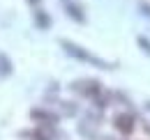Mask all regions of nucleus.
<instances>
[{"label":"nucleus","mask_w":150,"mask_h":140,"mask_svg":"<svg viewBox=\"0 0 150 140\" xmlns=\"http://www.w3.org/2000/svg\"><path fill=\"white\" fill-rule=\"evenodd\" d=\"M9 71H12V64H9V60L0 55V74H9Z\"/></svg>","instance_id":"6e6552de"},{"label":"nucleus","mask_w":150,"mask_h":140,"mask_svg":"<svg viewBox=\"0 0 150 140\" xmlns=\"http://www.w3.org/2000/svg\"><path fill=\"white\" fill-rule=\"evenodd\" d=\"M35 18H37V25H39V28H44V30H46V28L51 25V18L46 16V14L42 12V9H37V12H35Z\"/></svg>","instance_id":"0eeeda50"},{"label":"nucleus","mask_w":150,"mask_h":140,"mask_svg":"<svg viewBox=\"0 0 150 140\" xmlns=\"http://www.w3.org/2000/svg\"><path fill=\"white\" fill-rule=\"evenodd\" d=\"M30 117H33V122H37L39 126H56L58 124V115L51 113V110H46V108H33V110H30Z\"/></svg>","instance_id":"f03ea898"},{"label":"nucleus","mask_w":150,"mask_h":140,"mask_svg":"<svg viewBox=\"0 0 150 140\" xmlns=\"http://www.w3.org/2000/svg\"><path fill=\"white\" fill-rule=\"evenodd\" d=\"M139 44L143 46V51H146V53H150V41H148V39H143V37H139Z\"/></svg>","instance_id":"1a4fd4ad"},{"label":"nucleus","mask_w":150,"mask_h":140,"mask_svg":"<svg viewBox=\"0 0 150 140\" xmlns=\"http://www.w3.org/2000/svg\"><path fill=\"white\" fill-rule=\"evenodd\" d=\"M72 88L76 92H81V94H86V97H97L99 92H102V85L97 83V80H76Z\"/></svg>","instance_id":"7ed1b4c3"},{"label":"nucleus","mask_w":150,"mask_h":140,"mask_svg":"<svg viewBox=\"0 0 150 140\" xmlns=\"http://www.w3.org/2000/svg\"><path fill=\"white\" fill-rule=\"evenodd\" d=\"M60 5H62V9H65L69 16L74 18V21H79V23H83V21H86V16H83V9L76 5L74 0H62Z\"/></svg>","instance_id":"20e7f679"},{"label":"nucleus","mask_w":150,"mask_h":140,"mask_svg":"<svg viewBox=\"0 0 150 140\" xmlns=\"http://www.w3.org/2000/svg\"><path fill=\"white\" fill-rule=\"evenodd\" d=\"M21 138H30V140H51L46 126L44 129H30V131H21Z\"/></svg>","instance_id":"39448f33"},{"label":"nucleus","mask_w":150,"mask_h":140,"mask_svg":"<svg viewBox=\"0 0 150 140\" xmlns=\"http://www.w3.org/2000/svg\"><path fill=\"white\" fill-rule=\"evenodd\" d=\"M115 129L122 131V133H132V129H134L132 117L129 115H118V117H115Z\"/></svg>","instance_id":"423d86ee"},{"label":"nucleus","mask_w":150,"mask_h":140,"mask_svg":"<svg viewBox=\"0 0 150 140\" xmlns=\"http://www.w3.org/2000/svg\"><path fill=\"white\" fill-rule=\"evenodd\" d=\"M60 46L69 53L72 57H76V60H83V62H88V64H93V67H106V62H104L102 57H97V55H93V53H88L86 48L76 46V44H72V41H60ZM106 69H109V67H106Z\"/></svg>","instance_id":"f257e3e1"}]
</instances>
